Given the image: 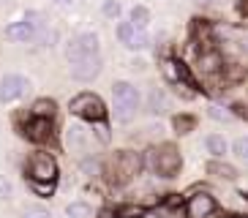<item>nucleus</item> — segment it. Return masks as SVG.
<instances>
[{"instance_id": "nucleus-36", "label": "nucleus", "mask_w": 248, "mask_h": 218, "mask_svg": "<svg viewBox=\"0 0 248 218\" xmlns=\"http://www.w3.org/2000/svg\"><path fill=\"white\" fill-rule=\"evenodd\" d=\"M237 218H248V216H237Z\"/></svg>"}, {"instance_id": "nucleus-26", "label": "nucleus", "mask_w": 248, "mask_h": 218, "mask_svg": "<svg viewBox=\"0 0 248 218\" xmlns=\"http://www.w3.org/2000/svg\"><path fill=\"white\" fill-rule=\"evenodd\" d=\"M232 153H234V158L237 161H246L248 164V137H237L232 142Z\"/></svg>"}, {"instance_id": "nucleus-34", "label": "nucleus", "mask_w": 248, "mask_h": 218, "mask_svg": "<svg viewBox=\"0 0 248 218\" xmlns=\"http://www.w3.org/2000/svg\"><path fill=\"white\" fill-rule=\"evenodd\" d=\"M194 3H197V6H216L218 0H194Z\"/></svg>"}, {"instance_id": "nucleus-12", "label": "nucleus", "mask_w": 248, "mask_h": 218, "mask_svg": "<svg viewBox=\"0 0 248 218\" xmlns=\"http://www.w3.org/2000/svg\"><path fill=\"white\" fill-rule=\"evenodd\" d=\"M66 145H68V150H74V153H85L90 145V131L82 128V125H68L66 128Z\"/></svg>"}, {"instance_id": "nucleus-16", "label": "nucleus", "mask_w": 248, "mask_h": 218, "mask_svg": "<svg viewBox=\"0 0 248 218\" xmlns=\"http://www.w3.org/2000/svg\"><path fill=\"white\" fill-rule=\"evenodd\" d=\"M30 115L55 120V115H58V104L52 101V98H36V101H33V107H30Z\"/></svg>"}, {"instance_id": "nucleus-28", "label": "nucleus", "mask_w": 248, "mask_h": 218, "mask_svg": "<svg viewBox=\"0 0 248 218\" xmlns=\"http://www.w3.org/2000/svg\"><path fill=\"white\" fill-rule=\"evenodd\" d=\"M93 137L101 142V145H107L112 139V134H109V125H107V120H101V123H93Z\"/></svg>"}, {"instance_id": "nucleus-5", "label": "nucleus", "mask_w": 248, "mask_h": 218, "mask_svg": "<svg viewBox=\"0 0 248 218\" xmlns=\"http://www.w3.org/2000/svg\"><path fill=\"white\" fill-rule=\"evenodd\" d=\"M25 177L36 183H58V161L49 153H33L25 164Z\"/></svg>"}, {"instance_id": "nucleus-9", "label": "nucleus", "mask_w": 248, "mask_h": 218, "mask_svg": "<svg viewBox=\"0 0 248 218\" xmlns=\"http://www.w3.org/2000/svg\"><path fill=\"white\" fill-rule=\"evenodd\" d=\"M22 137L30 139V142H36V145H46L52 139V120L30 115V120L22 125Z\"/></svg>"}, {"instance_id": "nucleus-29", "label": "nucleus", "mask_w": 248, "mask_h": 218, "mask_svg": "<svg viewBox=\"0 0 248 218\" xmlns=\"http://www.w3.org/2000/svg\"><path fill=\"white\" fill-rule=\"evenodd\" d=\"M147 47H150V36H147V33H145V30H139V33H137V38H134V44H131V47H128V49H147Z\"/></svg>"}, {"instance_id": "nucleus-30", "label": "nucleus", "mask_w": 248, "mask_h": 218, "mask_svg": "<svg viewBox=\"0 0 248 218\" xmlns=\"http://www.w3.org/2000/svg\"><path fill=\"white\" fill-rule=\"evenodd\" d=\"M11 194H14V186H11V180L0 174V199H3V202H8V199H11Z\"/></svg>"}, {"instance_id": "nucleus-15", "label": "nucleus", "mask_w": 248, "mask_h": 218, "mask_svg": "<svg viewBox=\"0 0 248 218\" xmlns=\"http://www.w3.org/2000/svg\"><path fill=\"white\" fill-rule=\"evenodd\" d=\"M207 174H213V177H218V180H237V169L232 167V164H226V161L216 158L207 164Z\"/></svg>"}, {"instance_id": "nucleus-2", "label": "nucleus", "mask_w": 248, "mask_h": 218, "mask_svg": "<svg viewBox=\"0 0 248 218\" xmlns=\"http://www.w3.org/2000/svg\"><path fill=\"white\" fill-rule=\"evenodd\" d=\"M112 101H115V117L117 123H128L134 120V115L139 112L142 95L131 82H115L112 85Z\"/></svg>"}, {"instance_id": "nucleus-37", "label": "nucleus", "mask_w": 248, "mask_h": 218, "mask_svg": "<svg viewBox=\"0 0 248 218\" xmlns=\"http://www.w3.org/2000/svg\"><path fill=\"white\" fill-rule=\"evenodd\" d=\"M0 3H3V0H0Z\"/></svg>"}, {"instance_id": "nucleus-8", "label": "nucleus", "mask_w": 248, "mask_h": 218, "mask_svg": "<svg viewBox=\"0 0 248 218\" xmlns=\"http://www.w3.org/2000/svg\"><path fill=\"white\" fill-rule=\"evenodd\" d=\"M183 169V156L175 145H161L155 158V174L158 177H177Z\"/></svg>"}, {"instance_id": "nucleus-35", "label": "nucleus", "mask_w": 248, "mask_h": 218, "mask_svg": "<svg viewBox=\"0 0 248 218\" xmlns=\"http://www.w3.org/2000/svg\"><path fill=\"white\" fill-rule=\"evenodd\" d=\"M52 3H55V6H63V8H66V6H74V0H52Z\"/></svg>"}, {"instance_id": "nucleus-24", "label": "nucleus", "mask_w": 248, "mask_h": 218, "mask_svg": "<svg viewBox=\"0 0 248 218\" xmlns=\"http://www.w3.org/2000/svg\"><path fill=\"white\" fill-rule=\"evenodd\" d=\"M36 41H38V47H55V41H58V30L46 25L44 30H38L36 33Z\"/></svg>"}, {"instance_id": "nucleus-31", "label": "nucleus", "mask_w": 248, "mask_h": 218, "mask_svg": "<svg viewBox=\"0 0 248 218\" xmlns=\"http://www.w3.org/2000/svg\"><path fill=\"white\" fill-rule=\"evenodd\" d=\"M25 218H52V216L44 207H28V210H25Z\"/></svg>"}, {"instance_id": "nucleus-11", "label": "nucleus", "mask_w": 248, "mask_h": 218, "mask_svg": "<svg viewBox=\"0 0 248 218\" xmlns=\"http://www.w3.org/2000/svg\"><path fill=\"white\" fill-rule=\"evenodd\" d=\"M145 109L150 112V115H164V112H169V95L164 87H150L145 95Z\"/></svg>"}, {"instance_id": "nucleus-14", "label": "nucleus", "mask_w": 248, "mask_h": 218, "mask_svg": "<svg viewBox=\"0 0 248 218\" xmlns=\"http://www.w3.org/2000/svg\"><path fill=\"white\" fill-rule=\"evenodd\" d=\"M204 147H207V153H210L213 158H224L226 153L232 150V145L226 142L221 134H207V139H204Z\"/></svg>"}, {"instance_id": "nucleus-23", "label": "nucleus", "mask_w": 248, "mask_h": 218, "mask_svg": "<svg viewBox=\"0 0 248 218\" xmlns=\"http://www.w3.org/2000/svg\"><path fill=\"white\" fill-rule=\"evenodd\" d=\"M207 117L218 120V123H232V120H234V112H226V109L218 107V104H210V107H207Z\"/></svg>"}, {"instance_id": "nucleus-25", "label": "nucleus", "mask_w": 248, "mask_h": 218, "mask_svg": "<svg viewBox=\"0 0 248 218\" xmlns=\"http://www.w3.org/2000/svg\"><path fill=\"white\" fill-rule=\"evenodd\" d=\"M30 191L36 196H41V199H49L52 194H55V183H36V180H28Z\"/></svg>"}, {"instance_id": "nucleus-10", "label": "nucleus", "mask_w": 248, "mask_h": 218, "mask_svg": "<svg viewBox=\"0 0 248 218\" xmlns=\"http://www.w3.org/2000/svg\"><path fill=\"white\" fill-rule=\"evenodd\" d=\"M101 68H104V58H101V55L85 58V60H79V63L71 65V79H77V82H93L95 77L101 74Z\"/></svg>"}, {"instance_id": "nucleus-7", "label": "nucleus", "mask_w": 248, "mask_h": 218, "mask_svg": "<svg viewBox=\"0 0 248 218\" xmlns=\"http://www.w3.org/2000/svg\"><path fill=\"white\" fill-rule=\"evenodd\" d=\"M30 93V79L22 74H6L0 79V104H14Z\"/></svg>"}, {"instance_id": "nucleus-4", "label": "nucleus", "mask_w": 248, "mask_h": 218, "mask_svg": "<svg viewBox=\"0 0 248 218\" xmlns=\"http://www.w3.org/2000/svg\"><path fill=\"white\" fill-rule=\"evenodd\" d=\"M93 55H101V38H98V33H93V30L79 33V36H74L71 41L66 44V60L71 65L85 60V58H93Z\"/></svg>"}, {"instance_id": "nucleus-6", "label": "nucleus", "mask_w": 248, "mask_h": 218, "mask_svg": "<svg viewBox=\"0 0 248 218\" xmlns=\"http://www.w3.org/2000/svg\"><path fill=\"white\" fill-rule=\"evenodd\" d=\"M218 202H216V196L207 194V191H188L186 196V218H210L216 213Z\"/></svg>"}, {"instance_id": "nucleus-33", "label": "nucleus", "mask_w": 248, "mask_h": 218, "mask_svg": "<svg viewBox=\"0 0 248 218\" xmlns=\"http://www.w3.org/2000/svg\"><path fill=\"white\" fill-rule=\"evenodd\" d=\"M98 218H117V210H112V207H101V210H98Z\"/></svg>"}, {"instance_id": "nucleus-19", "label": "nucleus", "mask_w": 248, "mask_h": 218, "mask_svg": "<svg viewBox=\"0 0 248 218\" xmlns=\"http://www.w3.org/2000/svg\"><path fill=\"white\" fill-rule=\"evenodd\" d=\"M128 19L134 22V28H137V30H147L150 11H147V6H134V8H131V14H128Z\"/></svg>"}, {"instance_id": "nucleus-3", "label": "nucleus", "mask_w": 248, "mask_h": 218, "mask_svg": "<svg viewBox=\"0 0 248 218\" xmlns=\"http://www.w3.org/2000/svg\"><path fill=\"white\" fill-rule=\"evenodd\" d=\"M68 109H71L74 117H82L85 123H101V120H107V104H104V98L90 93V90L74 95L71 101H68Z\"/></svg>"}, {"instance_id": "nucleus-13", "label": "nucleus", "mask_w": 248, "mask_h": 218, "mask_svg": "<svg viewBox=\"0 0 248 218\" xmlns=\"http://www.w3.org/2000/svg\"><path fill=\"white\" fill-rule=\"evenodd\" d=\"M6 38L8 41H16V44H28V41H36V28L30 22H11L6 28Z\"/></svg>"}, {"instance_id": "nucleus-17", "label": "nucleus", "mask_w": 248, "mask_h": 218, "mask_svg": "<svg viewBox=\"0 0 248 218\" xmlns=\"http://www.w3.org/2000/svg\"><path fill=\"white\" fill-rule=\"evenodd\" d=\"M194 125H197V117L188 115V112H177V115H172V131H175L177 137L191 134V131H194Z\"/></svg>"}, {"instance_id": "nucleus-21", "label": "nucleus", "mask_w": 248, "mask_h": 218, "mask_svg": "<svg viewBox=\"0 0 248 218\" xmlns=\"http://www.w3.org/2000/svg\"><path fill=\"white\" fill-rule=\"evenodd\" d=\"M66 216L68 218H90L93 216V207L88 202H71L66 207Z\"/></svg>"}, {"instance_id": "nucleus-1", "label": "nucleus", "mask_w": 248, "mask_h": 218, "mask_svg": "<svg viewBox=\"0 0 248 218\" xmlns=\"http://www.w3.org/2000/svg\"><path fill=\"white\" fill-rule=\"evenodd\" d=\"M104 174L115 188H123L128 183L137 180V174H142V153L134 150H117L107 164H104Z\"/></svg>"}, {"instance_id": "nucleus-22", "label": "nucleus", "mask_w": 248, "mask_h": 218, "mask_svg": "<svg viewBox=\"0 0 248 218\" xmlns=\"http://www.w3.org/2000/svg\"><path fill=\"white\" fill-rule=\"evenodd\" d=\"M117 218H147L145 204H125V207H117Z\"/></svg>"}, {"instance_id": "nucleus-18", "label": "nucleus", "mask_w": 248, "mask_h": 218, "mask_svg": "<svg viewBox=\"0 0 248 218\" xmlns=\"http://www.w3.org/2000/svg\"><path fill=\"white\" fill-rule=\"evenodd\" d=\"M137 33H139V30L134 28V22H131V19L117 22V28H115V36H117V41L123 44V47H131L134 38H137Z\"/></svg>"}, {"instance_id": "nucleus-20", "label": "nucleus", "mask_w": 248, "mask_h": 218, "mask_svg": "<svg viewBox=\"0 0 248 218\" xmlns=\"http://www.w3.org/2000/svg\"><path fill=\"white\" fill-rule=\"evenodd\" d=\"M79 172L88 174V177H95V174H104V167H101V161H98V158L88 156V158L79 161Z\"/></svg>"}, {"instance_id": "nucleus-27", "label": "nucleus", "mask_w": 248, "mask_h": 218, "mask_svg": "<svg viewBox=\"0 0 248 218\" xmlns=\"http://www.w3.org/2000/svg\"><path fill=\"white\" fill-rule=\"evenodd\" d=\"M101 14L107 16V19H117V16H120V0H104Z\"/></svg>"}, {"instance_id": "nucleus-32", "label": "nucleus", "mask_w": 248, "mask_h": 218, "mask_svg": "<svg viewBox=\"0 0 248 218\" xmlns=\"http://www.w3.org/2000/svg\"><path fill=\"white\" fill-rule=\"evenodd\" d=\"M234 8H237V14H240L243 19H248V0H237V3H234Z\"/></svg>"}]
</instances>
